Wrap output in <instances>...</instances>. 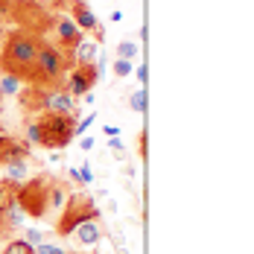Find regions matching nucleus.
<instances>
[{
    "instance_id": "393cba45",
    "label": "nucleus",
    "mask_w": 254,
    "mask_h": 254,
    "mask_svg": "<svg viewBox=\"0 0 254 254\" xmlns=\"http://www.w3.org/2000/svg\"><path fill=\"white\" fill-rule=\"evenodd\" d=\"M94 120H97V114H85L82 120H76V134H85L88 128L94 126Z\"/></svg>"
},
{
    "instance_id": "cd10ccee",
    "label": "nucleus",
    "mask_w": 254,
    "mask_h": 254,
    "mask_svg": "<svg viewBox=\"0 0 254 254\" xmlns=\"http://www.w3.org/2000/svg\"><path fill=\"white\" fill-rule=\"evenodd\" d=\"M9 9H12V0H3V3H0V18H6Z\"/></svg>"
},
{
    "instance_id": "bb28decb",
    "label": "nucleus",
    "mask_w": 254,
    "mask_h": 254,
    "mask_svg": "<svg viewBox=\"0 0 254 254\" xmlns=\"http://www.w3.org/2000/svg\"><path fill=\"white\" fill-rule=\"evenodd\" d=\"M79 146H82L85 152H91V149H94V137H82V143H79Z\"/></svg>"
},
{
    "instance_id": "4468645a",
    "label": "nucleus",
    "mask_w": 254,
    "mask_h": 254,
    "mask_svg": "<svg viewBox=\"0 0 254 254\" xmlns=\"http://www.w3.org/2000/svg\"><path fill=\"white\" fill-rule=\"evenodd\" d=\"M97 41H91V38H85L82 44L73 47V62L76 64H94V59H97Z\"/></svg>"
},
{
    "instance_id": "6ab92c4d",
    "label": "nucleus",
    "mask_w": 254,
    "mask_h": 254,
    "mask_svg": "<svg viewBox=\"0 0 254 254\" xmlns=\"http://www.w3.org/2000/svg\"><path fill=\"white\" fill-rule=\"evenodd\" d=\"M0 254H32V249L26 246L24 240H6V246H3Z\"/></svg>"
},
{
    "instance_id": "dca6fc26",
    "label": "nucleus",
    "mask_w": 254,
    "mask_h": 254,
    "mask_svg": "<svg viewBox=\"0 0 254 254\" xmlns=\"http://www.w3.org/2000/svg\"><path fill=\"white\" fill-rule=\"evenodd\" d=\"M21 88H24V79L15 76V73H3L0 76V94H21Z\"/></svg>"
},
{
    "instance_id": "c85d7f7f",
    "label": "nucleus",
    "mask_w": 254,
    "mask_h": 254,
    "mask_svg": "<svg viewBox=\"0 0 254 254\" xmlns=\"http://www.w3.org/2000/svg\"><path fill=\"white\" fill-rule=\"evenodd\" d=\"M102 131H105L108 137H117V134H120V128L117 126H102Z\"/></svg>"
},
{
    "instance_id": "9d476101",
    "label": "nucleus",
    "mask_w": 254,
    "mask_h": 254,
    "mask_svg": "<svg viewBox=\"0 0 254 254\" xmlns=\"http://www.w3.org/2000/svg\"><path fill=\"white\" fill-rule=\"evenodd\" d=\"M29 152H32V146L26 140L0 131V167H6L12 161H29Z\"/></svg>"
},
{
    "instance_id": "5701e85b",
    "label": "nucleus",
    "mask_w": 254,
    "mask_h": 254,
    "mask_svg": "<svg viewBox=\"0 0 254 254\" xmlns=\"http://www.w3.org/2000/svg\"><path fill=\"white\" fill-rule=\"evenodd\" d=\"M32 254H67L62 246H56V243H41V246H35Z\"/></svg>"
},
{
    "instance_id": "6e6552de",
    "label": "nucleus",
    "mask_w": 254,
    "mask_h": 254,
    "mask_svg": "<svg viewBox=\"0 0 254 254\" xmlns=\"http://www.w3.org/2000/svg\"><path fill=\"white\" fill-rule=\"evenodd\" d=\"M100 67L97 64H76L73 70H70V76H67V94L73 97V100H82L85 94H91V88L100 82Z\"/></svg>"
},
{
    "instance_id": "39448f33",
    "label": "nucleus",
    "mask_w": 254,
    "mask_h": 254,
    "mask_svg": "<svg viewBox=\"0 0 254 254\" xmlns=\"http://www.w3.org/2000/svg\"><path fill=\"white\" fill-rule=\"evenodd\" d=\"M38 126H41V146L53 149V152H62L76 137V117L73 114H41Z\"/></svg>"
},
{
    "instance_id": "c756f323",
    "label": "nucleus",
    "mask_w": 254,
    "mask_h": 254,
    "mask_svg": "<svg viewBox=\"0 0 254 254\" xmlns=\"http://www.w3.org/2000/svg\"><path fill=\"white\" fill-rule=\"evenodd\" d=\"M134 76L140 79V85H143V82H146V67H143V64H140V67H137V70H134Z\"/></svg>"
},
{
    "instance_id": "7c9ffc66",
    "label": "nucleus",
    "mask_w": 254,
    "mask_h": 254,
    "mask_svg": "<svg viewBox=\"0 0 254 254\" xmlns=\"http://www.w3.org/2000/svg\"><path fill=\"white\" fill-rule=\"evenodd\" d=\"M0 111H3V105H0Z\"/></svg>"
},
{
    "instance_id": "2f4dec72",
    "label": "nucleus",
    "mask_w": 254,
    "mask_h": 254,
    "mask_svg": "<svg viewBox=\"0 0 254 254\" xmlns=\"http://www.w3.org/2000/svg\"><path fill=\"white\" fill-rule=\"evenodd\" d=\"M0 3H3V0H0Z\"/></svg>"
},
{
    "instance_id": "a211bd4d",
    "label": "nucleus",
    "mask_w": 254,
    "mask_h": 254,
    "mask_svg": "<svg viewBox=\"0 0 254 254\" xmlns=\"http://www.w3.org/2000/svg\"><path fill=\"white\" fill-rule=\"evenodd\" d=\"M21 240H24L29 249H35V246L47 243V240H44V231H38V228H26V231H21Z\"/></svg>"
},
{
    "instance_id": "4be33fe9",
    "label": "nucleus",
    "mask_w": 254,
    "mask_h": 254,
    "mask_svg": "<svg viewBox=\"0 0 254 254\" xmlns=\"http://www.w3.org/2000/svg\"><path fill=\"white\" fill-rule=\"evenodd\" d=\"M76 181L79 184H94V170H91V164L76 167Z\"/></svg>"
},
{
    "instance_id": "f3484780",
    "label": "nucleus",
    "mask_w": 254,
    "mask_h": 254,
    "mask_svg": "<svg viewBox=\"0 0 254 254\" xmlns=\"http://www.w3.org/2000/svg\"><path fill=\"white\" fill-rule=\"evenodd\" d=\"M24 140L29 146H41V126H38V120H29V123H26Z\"/></svg>"
},
{
    "instance_id": "0eeeda50",
    "label": "nucleus",
    "mask_w": 254,
    "mask_h": 254,
    "mask_svg": "<svg viewBox=\"0 0 254 254\" xmlns=\"http://www.w3.org/2000/svg\"><path fill=\"white\" fill-rule=\"evenodd\" d=\"M15 190H18L15 184H9V181L0 178V240H9L26 222L24 210L15 202Z\"/></svg>"
},
{
    "instance_id": "f257e3e1",
    "label": "nucleus",
    "mask_w": 254,
    "mask_h": 254,
    "mask_svg": "<svg viewBox=\"0 0 254 254\" xmlns=\"http://www.w3.org/2000/svg\"><path fill=\"white\" fill-rule=\"evenodd\" d=\"M41 50V38L26 32V29H12L3 38V50H0V70L3 73H15L24 82H29L35 70V59Z\"/></svg>"
},
{
    "instance_id": "412c9836",
    "label": "nucleus",
    "mask_w": 254,
    "mask_h": 254,
    "mask_svg": "<svg viewBox=\"0 0 254 254\" xmlns=\"http://www.w3.org/2000/svg\"><path fill=\"white\" fill-rule=\"evenodd\" d=\"M137 53H140V44H131V41H120V44H117V56L126 59V62H131Z\"/></svg>"
},
{
    "instance_id": "b1692460",
    "label": "nucleus",
    "mask_w": 254,
    "mask_h": 254,
    "mask_svg": "<svg viewBox=\"0 0 254 254\" xmlns=\"http://www.w3.org/2000/svg\"><path fill=\"white\" fill-rule=\"evenodd\" d=\"M131 70H134V64L126 62V59H117V62H114V73H117V76H128Z\"/></svg>"
},
{
    "instance_id": "20e7f679",
    "label": "nucleus",
    "mask_w": 254,
    "mask_h": 254,
    "mask_svg": "<svg viewBox=\"0 0 254 254\" xmlns=\"http://www.w3.org/2000/svg\"><path fill=\"white\" fill-rule=\"evenodd\" d=\"M24 108L41 111V114H79V100L59 88H29L24 97Z\"/></svg>"
},
{
    "instance_id": "423d86ee",
    "label": "nucleus",
    "mask_w": 254,
    "mask_h": 254,
    "mask_svg": "<svg viewBox=\"0 0 254 254\" xmlns=\"http://www.w3.org/2000/svg\"><path fill=\"white\" fill-rule=\"evenodd\" d=\"M88 219H100V207L94 204L91 196H85V193H70L64 207H62V216H59V234L62 237H70Z\"/></svg>"
},
{
    "instance_id": "9b49d317",
    "label": "nucleus",
    "mask_w": 254,
    "mask_h": 254,
    "mask_svg": "<svg viewBox=\"0 0 254 254\" xmlns=\"http://www.w3.org/2000/svg\"><path fill=\"white\" fill-rule=\"evenodd\" d=\"M53 32H56V47H62V50H73L76 44L85 41V32L70 18H59L56 26H53Z\"/></svg>"
},
{
    "instance_id": "f03ea898",
    "label": "nucleus",
    "mask_w": 254,
    "mask_h": 254,
    "mask_svg": "<svg viewBox=\"0 0 254 254\" xmlns=\"http://www.w3.org/2000/svg\"><path fill=\"white\" fill-rule=\"evenodd\" d=\"M76 62H73V50H62L56 44H44L41 41V50L35 59V70H32V88H59V82L64 79L67 70H73Z\"/></svg>"
},
{
    "instance_id": "aec40b11",
    "label": "nucleus",
    "mask_w": 254,
    "mask_h": 254,
    "mask_svg": "<svg viewBox=\"0 0 254 254\" xmlns=\"http://www.w3.org/2000/svg\"><path fill=\"white\" fill-rule=\"evenodd\" d=\"M128 105H131L137 114H143V111H146V91H143V88L131 91V97H128Z\"/></svg>"
},
{
    "instance_id": "2eb2a0df",
    "label": "nucleus",
    "mask_w": 254,
    "mask_h": 254,
    "mask_svg": "<svg viewBox=\"0 0 254 254\" xmlns=\"http://www.w3.org/2000/svg\"><path fill=\"white\" fill-rule=\"evenodd\" d=\"M67 196H70L67 184H64V181H59V178H50V207H64Z\"/></svg>"
},
{
    "instance_id": "1a4fd4ad",
    "label": "nucleus",
    "mask_w": 254,
    "mask_h": 254,
    "mask_svg": "<svg viewBox=\"0 0 254 254\" xmlns=\"http://www.w3.org/2000/svg\"><path fill=\"white\" fill-rule=\"evenodd\" d=\"M70 21H73L82 32H94L97 41L105 38V26L100 24V18L91 12V6H88L85 0H73V3H70Z\"/></svg>"
},
{
    "instance_id": "a878e982",
    "label": "nucleus",
    "mask_w": 254,
    "mask_h": 254,
    "mask_svg": "<svg viewBox=\"0 0 254 254\" xmlns=\"http://www.w3.org/2000/svg\"><path fill=\"white\" fill-rule=\"evenodd\" d=\"M108 146H111L117 155H123V140H120V137H111V140H108Z\"/></svg>"
},
{
    "instance_id": "ddd939ff",
    "label": "nucleus",
    "mask_w": 254,
    "mask_h": 254,
    "mask_svg": "<svg viewBox=\"0 0 254 254\" xmlns=\"http://www.w3.org/2000/svg\"><path fill=\"white\" fill-rule=\"evenodd\" d=\"M26 178H29V164L26 161H12V164H6L3 167V181H9V184H24Z\"/></svg>"
},
{
    "instance_id": "f8f14e48",
    "label": "nucleus",
    "mask_w": 254,
    "mask_h": 254,
    "mask_svg": "<svg viewBox=\"0 0 254 254\" xmlns=\"http://www.w3.org/2000/svg\"><path fill=\"white\" fill-rule=\"evenodd\" d=\"M70 237H76L79 246H97L102 240V228H100V219H88V222H82Z\"/></svg>"
},
{
    "instance_id": "7ed1b4c3",
    "label": "nucleus",
    "mask_w": 254,
    "mask_h": 254,
    "mask_svg": "<svg viewBox=\"0 0 254 254\" xmlns=\"http://www.w3.org/2000/svg\"><path fill=\"white\" fill-rule=\"evenodd\" d=\"M15 202L26 219H41L50 207V176H32L15 190Z\"/></svg>"
}]
</instances>
